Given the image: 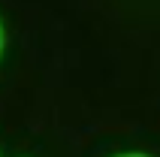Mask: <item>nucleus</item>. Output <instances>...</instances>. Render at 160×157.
Masks as SVG:
<instances>
[{"label":"nucleus","instance_id":"nucleus-1","mask_svg":"<svg viewBox=\"0 0 160 157\" xmlns=\"http://www.w3.org/2000/svg\"><path fill=\"white\" fill-rule=\"evenodd\" d=\"M0 54H3V21H0Z\"/></svg>","mask_w":160,"mask_h":157},{"label":"nucleus","instance_id":"nucleus-2","mask_svg":"<svg viewBox=\"0 0 160 157\" xmlns=\"http://www.w3.org/2000/svg\"><path fill=\"white\" fill-rule=\"evenodd\" d=\"M118 157H148V154H118Z\"/></svg>","mask_w":160,"mask_h":157}]
</instances>
